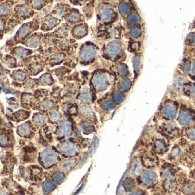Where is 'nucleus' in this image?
<instances>
[{"label":"nucleus","mask_w":195,"mask_h":195,"mask_svg":"<svg viewBox=\"0 0 195 195\" xmlns=\"http://www.w3.org/2000/svg\"><path fill=\"white\" fill-rule=\"evenodd\" d=\"M41 158L45 165L52 166L56 163L58 155L53 150L48 148L41 153Z\"/></svg>","instance_id":"f257e3e1"},{"label":"nucleus","mask_w":195,"mask_h":195,"mask_svg":"<svg viewBox=\"0 0 195 195\" xmlns=\"http://www.w3.org/2000/svg\"><path fill=\"white\" fill-rule=\"evenodd\" d=\"M177 113V108L176 105L172 102L165 103L162 109V114L164 117L173 120L175 119Z\"/></svg>","instance_id":"f03ea898"},{"label":"nucleus","mask_w":195,"mask_h":195,"mask_svg":"<svg viewBox=\"0 0 195 195\" xmlns=\"http://www.w3.org/2000/svg\"><path fill=\"white\" fill-rule=\"evenodd\" d=\"M177 121L181 126H187L191 124L194 121V116L187 110H182L180 112Z\"/></svg>","instance_id":"7ed1b4c3"},{"label":"nucleus","mask_w":195,"mask_h":195,"mask_svg":"<svg viewBox=\"0 0 195 195\" xmlns=\"http://www.w3.org/2000/svg\"><path fill=\"white\" fill-rule=\"evenodd\" d=\"M59 150L61 153L65 156H73L76 154L77 148L76 144L73 143L66 141L60 145Z\"/></svg>","instance_id":"20e7f679"},{"label":"nucleus","mask_w":195,"mask_h":195,"mask_svg":"<svg viewBox=\"0 0 195 195\" xmlns=\"http://www.w3.org/2000/svg\"><path fill=\"white\" fill-rule=\"evenodd\" d=\"M93 83L99 91L104 90L108 87V81L107 76L101 73L97 74L94 77Z\"/></svg>","instance_id":"39448f33"},{"label":"nucleus","mask_w":195,"mask_h":195,"mask_svg":"<svg viewBox=\"0 0 195 195\" xmlns=\"http://www.w3.org/2000/svg\"><path fill=\"white\" fill-rule=\"evenodd\" d=\"M121 50L120 43L117 41H113L109 43L107 49V53L109 56L115 58L119 56Z\"/></svg>","instance_id":"423d86ee"},{"label":"nucleus","mask_w":195,"mask_h":195,"mask_svg":"<svg viewBox=\"0 0 195 195\" xmlns=\"http://www.w3.org/2000/svg\"><path fill=\"white\" fill-rule=\"evenodd\" d=\"M96 53V50L95 48L92 46H88L81 50L80 56L82 60L88 61L94 57Z\"/></svg>","instance_id":"0eeeda50"},{"label":"nucleus","mask_w":195,"mask_h":195,"mask_svg":"<svg viewBox=\"0 0 195 195\" xmlns=\"http://www.w3.org/2000/svg\"><path fill=\"white\" fill-rule=\"evenodd\" d=\"M156 177V174L154 171L150 170L144 171L141 175V178L143 182L148 186L151 185L155 182Z\"/></svg>","instance_id":"6e6552de"},{"label":"nucleus","mask_w":195,"mask_h":195,"mask_svg":"<svg viewBox=\"0 0 195 195\" xmlns=\"http://www.w3.org/2000/svg\"><path fill=\"white\" fill-rule=\"evenodd\" d=\"M72 129L71 123L67 120H64L60 123L58 134L60 136H68L71 134Z\"/></svg>","instance_id":"1a4fd4ad"},{"label":"nucleus","mask_w":195,"mask_h":195,"mask_svg":"<svg viewBox=\"0 0 195 195\" xmlns=\"http://www.w3.org/2000/svg\"><path fill=\"white\" fill-rule=\"evenodd\" d=\"M114 11L112 8L110 6L103 7L100 12V15L101 19L105 21H109L113 16Z\"/></svg>","instance_id":"9d476101"},{"label":"nucleus","mask_w":195,"mask_h":195,"mask_svg":"<svg viewBox=\"0 0 195 195\" xmlns=\"http://www.w3.org/2000/svg\"><path fill=\"white\" fill-rule=\"evenodd\" d=\"M127 21L130 25H137L140 21V16L137 13H132L128 16Z\"/></svg>","instance_id":"9b49d317"},{"label":"nucleus","mask_w":195,"mask_h":195,"mask_svg":"<svg viewBox=\"0 0 195 195\" xmlns=\"http://www.w3.org/2000/svg\"><path fill=\"white\" fill-rule=\"evenodd\" d=\"M142 59L140 56V55L138 54V55H136L134 56V57L133 58V65L134 67V72L135 71H138L140 67L141 66V64H142Z\"/></svg>","instance_id":"f8f14e48"},{"label":"nucleus","mask_w":195,"mask_h":195,"mask_svg":"<svg viewBox=\"0 0 195 195\" xmlns=\"http://www.w3.org/2000/svg\"><path fill=\"white\" fill-rule=\"evenodd\" d=\"M132 83L130 79H124L120 81L119 83L120 88L123 91H127L131 87Z\"/></svg>","instance_id":"ddd939ff"},{"label":"nucleus","mask_w":195,"mask_h":195,"mask_svg":"<svg viewBox=\"0 0 195 195\" xmlns=\"http://www.w3.org/2000/svg\"><path fill=\"white\" fill-rule=\"evenodd\" d=\"M43 189L45 193H49L55 189V185L51 181H45L43 184Z\"/></svg>","instance_id":"4468645a"},{"label":"nucleus","mask_w":195,"mask_h":195,"mask_svg":"<svg viewBox=\"0 0 195 195\" xmlns=\"http://www.w3.org/2000/svg\"><path fill=\"white\" fill-rule=\"evenodd\" d=\"M18 132L22 136H26L30 132V125L27 123H24L18 127Z\"/></svg>","instance_id":"2eb2a0df"},{"label":"nucleus","mask_w":195,"mask_h":195,"mask_svg":"<svg viewBox=\"0 0 195 195\" xmlns=\"http://www.w3.org/2000/svg\"><path fill=\"white\" fill-rule=\"evenodd\" d=\"M119 10L122 15L127 14L130 11V5L127 2H122L119 6Z\"/></svg>","instance_id":"dca6fc26"},{"label":"nucleus","mask_w":195,"mask_h":195,"mask_svg":"<svg viewBox=\"0 0 195 195\" xmlns=\"http://www.w3.org/2000/svg\"><path fill=\"white\" fill-rule=\"evenodd\" d=\"M80 100L84 103H88L90 100L89 92L86 88L83 90L80 94Z\"/></svg>","instance_id":"f3484780"},{"label":"nucleus","mask_w":195,"mask_h":195,"mask_svg":"<svg viewBox=\"0 0 195 195\" xmlns=\"http://www.w3.org/2000/svg\"><path fill=\"white\" fill-rule=\"evenodd\" d=\"M53 179L55 183L57 184H61L65 179V175L61 172H56L53 176Z\"/></svg>","instance_id":"a211bd4d"},{"label":"nucleus","mask_w":195,"mask_h":195,"mask_svg":"<svg viewBox=\"0 0 195 195\" xmlns=\"http://www.w3.org/2000/svg\"><path fill=\"white\" fill-rule=\"evenodd\" d=\"M33 120L34 123L37 125H42L45 123V118L41 114H36L33 116Z\"/></svg>","instance_id":"6ab92c4d"},{"label":"nucleus","mask_w":195,"mask_h":195,"mask_svg":"<svg viewBox=\"0 0 195 195\" xmlns=\"http://www.w3.org/2000/svg\"><path fill=\"white\" fill-rule=\"evenodd\" d=\"M141 163L138 160H136L134 161L132 169L130 171V174L132 175H136L140 172V170H141Z\"/></svg>","instance_id":"aec40b11"},{"label":"nucleus","mask_w":195,"mask_h":195,"mask_svg":"<svg viewBox=\"0 0 195 195\" xmlns=\"http://www.w3.org/2000/svg\"><path fill=\"white\" fill-rule=\"evenodd\" d=\"M85 33H86V29L84 26H83V25L77 26L74 29V34H75V36L81 37L83 36H85Z\"/></svg>","instance_id":"412c9836"},{"label":"nucleus","mask_w":195,"mask_h":195,"mask_svg":"<svg viewBox=\"0 0 195 195\" xmlns=\"http://www.w3.org/2000/svg\"><path fill=\"white\" fill-rule=\"evenodd\" d=\"M130 36L133 38H138L141 34V30L140 27L136 26L130 29Z\"/></svg>","instance_id":"4be33fe9"},{"label":"nucleus","mask_w":195,"mask_h":195,"mask_svg":"<svg viewBox=\"0 0 195 195\" xmlns=\"http://www.w3.org/2000/svg\"><path fill=\"white\" fill-rule=\"evenodd\" d=\"M81 128L83 132L85 134H89L94 130V127L87 122L82 123V124L81 125Z\"/></svg>","instance_id":"5701e85b"},{"label":"nucleus","mask_w":195,"mask_h":195,"mask_svg":"<svg viewBox=\"0 0 195 195\" xmlns=\"http://www.w3.org/2000/svg\"><path fill=\"white\" fill-rule=\"evenodd\" d=\"M41 82L43 85H49L52 84L53 82V79L49 74H45L41 77Z\"/></svg>","instance_id":"b1692460"},{"label":"nucleus","mask_w":195,"mask_h":195,"mask_svg":"<svg viewBox=\"0 0 195 195\" xmlns=\"http://www.w3.org/2000/svg\"><path fill=\"white\" fill-rule=\"evenodd\" d=\"M29 116V113L28 112H26L25 110H19V112H17L15 113L16 117L20 121L26 119L27 118H28Z\"/></svg>","instance_id":"393cba45"},{"label":"nucleus","mask_w":195,"mask_h":195,"mask_svg":"<svg viewBox=\"0 0 195 195\" xmlns=\"http://www.w3.org/2000/svg\"><path fill=\"white\" fill-rule=\"evenodd\" d=\"M117 70L119 74L121 76H125L128 73L127 66L124 64H121L118 66Z\"/></svg>","instance_id":"a878e982"},{"label":"nucleus","mask_w":195,"mask_h":195,"mask_svg":"<svg viewBox=\"0 0 195 195\" xmlns=\"http://www.w3.org/2000/svg\"><path fill=\"white\" fill-rule=\"evenodd\" d=\"M59 20L56 18H54L53 17H48L46 19L45 25H46V27L48 28H53L56 25Z\"/></svg>","instance_id":"bb28decb"},{"label":"nucleus","mask_w":195,"mask_h":195,"mask_svg":"<svg viewBox=\"0 0 195 195\" xmlns=\"http://www.w3.org/2000/svg\"><path fill=\"white\" fill-rule=\"evenodd\" d=\"M191 69V62L188 60H184L181 64V70L185 73H187Z\"/></svg>","instance_id":"cd10ccee"},{"label":"nucleus","mask_w":195,"mask_h":195,"mask_svg":"<svg viewBox=\"0 0 195 195\" xmlns=\"http://www.w3.org/2000/svg\"><path fill=\"white\" fill-rule=\"evenodd\" d=\"M124 188L127 191H130L134 188V182L130 178H127L123 183Z\"/></svg>","instance_id":"c85d7f7f"},{"label":"nucleus","mask_w":195,"mask_h":195,"mask_svg":"<svg viewBox=\"0 0 195 195\" xmlns=\"http://www.w3.org/2000/svg\"><path fill=\"white\" fill-rule=\"evenodd\" d=\"M74 161L73 160H68L65 163H63L61 165V168L64 171H68L70 170L72 165L74 164Z\"/></svg>","instance_id":"c756f323"},{"label":"nucleus","mask_w":195,"mask_h":195,"mask_svg":"<svg viewBox=\"0 0 195 195\" xmlns=\"http://www.w3.org/2000/svg\"><path fill=\"white\" fill-rule=\"evenodd\" d=\"M114 100L117 103H122L124 100V94L120 92H116L114 94Z\"/></svg>","instance_id":"7c9ffc66"},{"label":"nucleus","mask_w":195,"mask_h":195,"mask_svg":"<svg viewBox=\"0 0 195 195\" xmlns=\"http://www.w3.org/2000/svg\"><path fill=\"white\" fill-rule=\"evenodd\" d=\"M155 148L157 151L162 152L165 149V145L161 140H157L154 144Z\"/></svg>","instance_id":"2f4dec72"},{"label":"nucleus","mask_w":195,"mask_h":195,"mask_svg":"<svg viewBox=\"0 0 195 195\" xmlns=\"http://www.w3.org/2000/svg\"><path fill=\"white\" fill-rule=\"evenodd\" d=\"M61 117V114L57 110H53L50 113V119L52 121H57L59 119H60Z\"/></svg>","instance_id":"473e14b6"},{"label":"nucleus","mask_w":195,"mask_h":195,"mask_svg":"<svg viewBox=\"0 0 195 195\" xmlns=\"http://www.w3.org/2000/svg\"><path fill=\"white\" fill-rule=\"evenodd\" d=\"M30 32V28L28 26L24 25L22 26L21 29H20L19 33H20V35L21 37H25L26 36H27L28 34H29Z\"/></svg>","instance_id":"72a5a7b5"},{"label":"nucleus","mask_w":195,"mask_h":195,"mask_svg":"<svg viewBox=\"0 0 195 195\" xmlns=\"http://www.w3.org/2000/svg\"><path fill=\"white\" fill-rule=\"evenodd\" d=\"M29 52H30V50L25 49V48H18V49L16 50V54L19 57H24L28 54Z\"/></svg>","instance_id":"f704fd0d"},{"label":"nucleus","mask_w":195,"mask_h":195,"mask_svg":"<svg viewBox=\"0 0 195 195\" xmlns=\"http://www.w3.org/2000/svg\"><path fill=\"white\" fill-rule=\"evenodd\" d=\"M15 77L17 80H19L20 81H22L25 80L26 78V74L25 73L22 71V70H18L15 73Z\"/></svg>","instance_id":"c9c22d12"},{"label":"nucleus","mask_w":195,"mask_h":195,"mask_svg":"<svg viewBox=\"0 0 195 195\" xmlns=\"http://www.w3.org/2000/svg\"><path fill=\"white\" fill-rule=\"evenodd\" d=\"M39 42V40L38 38L36 36H33L30 39H29V40L28 41V44L31 47H35L36 46Z\"/></svg>","instance_id":"e433bc0d"},{"label":"nucleus","mask_w":195,"mask_h":195,"mask_svg":"<svg viewBox=\"0 0 195 195\" xmlns=\"http://www.w3.org/2000/svg\"><path fill=\"white\" fill-rule=\"evenodd\" d=\"M104 107L107 110H111L115 107L114 103L112 100H107L104 103Z\"/></svg>","instance_id":"4c0bfd02"},{"label":"nucleus","mask_w":195,"mask_h":195,"mask_svg":"<svg viewBox=\"0 0 195 195\" xmlns=\"http://www.w3.org/2000/svg\"><path fill=\"white\" fill-rule=\"evenodd\" d=\"M187 135L191 140H195V127L188 129L187 131Z\"/></svg>","instance_id":"58836bf2"},{"label":"nucleus","mask_w":195,"mask_h":195,"mask_svg":"<svg viewBox=\"0 0 195 195\" xmlns=\"http://www.w3.org/2000/svg\"><path fill=\"white\" fill-rule=\"evenodd\" d=\"M53 106V103L50 101L49 100H45L43 101V103L41 104V108L44 110H48L52 108Z\"/></svg>","instance_id":"ea45409f"},{"label":"nucleus","mask_w":195,"mask_h":195,"mask_svg":"<svg viewBox=\"0 0 195 195\" xmlns=\"http://www.w3.org/2000/svg\"><path fill=\"white\" fill-rule=\"evenodd\" d=\"M195 188V185L192 184H188L185 185L184 188V191L187 194H191L194 191Z\"/></svg>","instance_id":"a19ab883"},{"label":"nucleus","mask_w":195,"mask_h":195,"mask_svg":"<svg viewBox=\"0 0 195 195\" xmlns=\"http://www.w3.org/2000/svg\"><path fill=\"white\" fill-rule=\"evenodd\" d=\"M187 42L188 44H192L195 43V33H191L188 36L187 38Z\"/></svg>","instance_id":"79ce46f5"},{"label":"nucleus","mask_w":195,"mask_h":195,"mask_svg":"<svg viewBox=\"0 0 195 195\" xmlns=\"http://www.w3.org/2000/svg\"><path fill=\"white\" fill-rule=\"evenodd\" d=\"M187 91L192 96H195V83L188 85L187 86Z\"/></svg>","instance_id":"37998d69"},{"label":"nucleus","mask_w":195,"mask_h":195,"mask_svg":"<svg viewBox=\"0 0 195 195\" xmlns=\"http://www.w3.org/2000/svg\"><path fill=\"white\" fill-rule=\"evenodd\" d=\"M19 14L21 16V17H25L27 15H28V14L29 13L28 12V10L27 9L26 7H21V8L19 9Z\"/></svg>","instance_id":"c03bdc74"},{"label":"nucleus","mask_w":195,"mask_h":195,"mask_svg":"<svg viewBox=\"0 0 195 195\" xmlns=\"http://www.w3.org/2000/svg\"><path fill=\"white\" fill-rule=\"evenodd\" d=\"M79 15L76 13H72L70 16H69V20L70 22H77V20H79Z\"/></svg>","instance_id":"a18cd8bd"},{"label":"nucleus","mask_w":195,"mask_h":195,"mask_svg":"<svg viewBox=\"0 0 195 195\" xmlns=\"http://www.w3.org/2000/svg\"><path fill=\"white\" fill-rule=\"evenodd\" d=\"M68 112L71 114H74L77 112V108L73 104H70L68 106L67 108Z\"/></svg>","instance_id":"49530a36"},{"label":"nucleus","mask_w":195,"mask_h":195,"mask_svg":"<svg viewBox=\"0 0 195 195\" xmlns=\"http://www.w3.org/2000/svg\"><path fill=\"white\" fill-rule=\"evenodd\" d=\"M181 150L178 148H174L172 151V154L174 157H178L181 155Z\"/></svg>","instance_id":"de8ad7c7"},{"label":"nucleus","mask_w":195,"mask_h":195,"mask_svg":"<svg viewBox=\"0 0 195 195\" xmlns=\"http://www.w3.org/2000/svg\"><path fill=\"white\" fill-rule=\"evenodd\" d=\"M9 9V6L6 5H1V14H6L8 13Z\"/></svg>","instance_id":"09e8293b"},{"label":"nucleus","mask_w":195,"mask_h":195,"mask_svg":"<svg viewBox=\"0 0 195 195\" xmlns=\"http://www.w3.org/2000/svg\"><path fill=\"white\" fill-rule=\"evenodd\" d=\"M176 84H177L178 85V86H180L183 84V81H184V78L183 77H177L176 79Z\"/></svg>","instance_id":"8fccbe9b"},{"label":"nucleus","mask_w":195,"mask_h":195,"mask_svg":"<svg viewBox=\"0 0 195 195\" xmlns=\"http://www.w3.org/2000/svg\"><path fill=\"white\" fill-rule=\"evenodd\" d=\"M33 6L34 8H38L39 7H41L43 5V1H33Z\"/></svg>","instance_id":"3c124183"},{"label":"nucleus","mask_w":195,"mask_h":195,"mask_svg":"<svg viewBox=\"0 0 195 195\" xmlns=\"http://www.w3.org/2000/svg\"><path fill=\"white\" fill-rule=\"evenodd\" d=\"M6 63L8 64V66H11V68H12V66H14V64H15V60L13 59H12L11 57L10 59H9L7 61Z\"/></svg>","instance_id":"603ef678"},{"label":"nucleus","mask_w":195,"mask_h":195,"mask_svg":"<svg viewBox=\"0 0 195 195\" xmlns=\"http://www.w3.org/2000/svg\"><path fill=\"white\" fill-rule=\"evenodd\" d=\"M175 184L174 183V182L173 181H170L168 183V188L170 189H173L174 188H175Z\"/></svg>","instance_id":"864d4df0"},{"label":"nucleus","mask_w":195,"mask_h":195,"mask_svg":"<svg viewBox=\"0 0 195 195\" xmlns=\"http://www.w3.org/2000/svg\"><path fill=\"white\" fill-rule=\"evenodd\" d=\"M129 195H142V194L141 193V192H138V191H137V192H132V193H131Z\"/></svg>","instance_id":"5fc2aeb1"},{"label":"nucleus","mask_w":195,"mask_h":195,"mask_svg":"<svg viewBox=\"0 0 195 195\" xmlns=\"http://www.w3.org/2000/svg\"><path fill=\"white\" fill-rule=\"evenodd\" d=\"M192 73L195 76V61L193 63V66H192Z\"/></svg>","instance_id":"6e6d98bb"}]
</instances>
